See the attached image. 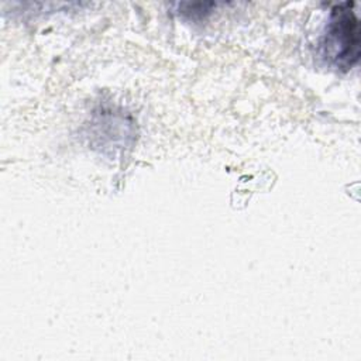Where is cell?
Returning <instances> with one entry per match:
<instances>
[{
	"mask_svg": "<svg viewBox=\"0 0 361 361\" xmlns=\"http://www.w3.org/2000/svg\"><path fill=\"white\" fill-rule=\"evenodd\" d=\"M360 23L351 3H341L331 10L322 41L324 59L337 69H351L360 58Z\"/></svg>",
	"mask_w": 361,
	"mask_h": 361,
	"instance_id": "obj_1",
	"label": "cell"
}]
</instances>
